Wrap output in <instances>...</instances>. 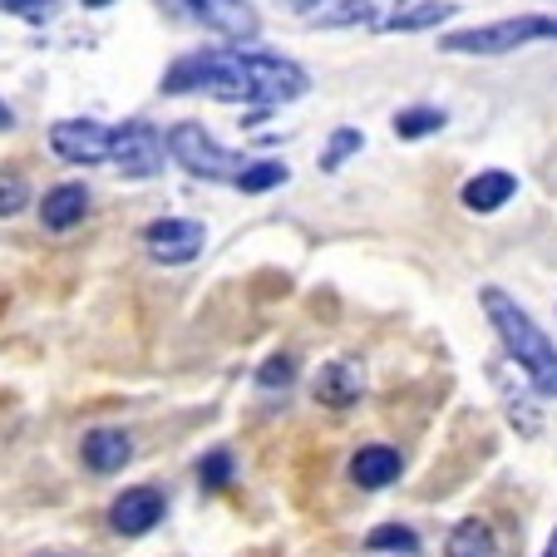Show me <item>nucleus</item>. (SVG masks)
Masks as SVG:
<instances>
[{
	"instance_id": "nucleus-26",
	"label": "nucleus",
	"mask_w": 557,
	"mask_h": 557,
	"mask_svg": "<svg viewBox=\"0 0 557 557\" xmlns=\"http://www.w3.org/2000/svg\"><path fill=\"white\" fill-rule=\"evenodd\" d=\"M54 0H0V11L5 15H40V11H50Z\"/></svg>"
},
{
	"instance_id": "nucleus-12",
	"label": "nucleus",
	"mask_w": 557,
	"mask_h": 557,
	"mask_svg": "<svg viewBox=\"0 0 557 557\" xmlns=\"http://www.w3.org/2000/svg\"><path fill=\"white\" fill-rule=\"evenodd\" d=\"M405 473V459L400 449H389V444H366V449H356V459H350V479H356V488H389L395 479Z\"/></svg>"
},
{
	"instance_id": "nucleus-21",
	"label": "nucleus",
	"mask_w": 557,
	"mask_h": 557,
	"mask_svg": "<svg viewBox=\"0 0 557 557\" xmlns=\"http://www.w3.org/2000/svg\"><path fill=\"white\" fill-rule=\"evenodd\" d=\"M494 380H498V389H504L508 420H513L518 430H523L528 440H533V434H537V424H543V420H537V410H533V400H528V395H518V389H513V380H508L504 370H494Z\"/></svg>"
},
{
	"instance_id": "nucleus-20",
	"label": "nucleus",
	"mask_w": 557,
	"mask_h": 557,
	"mask_svg": "<svg viewBox=\"0 0 557 557\" xmlns=\"http://www.w3.org/2000/svg\"><path fill=\"white\" fill-rule=\"evenodd\" d=\"M449 124V114H444V109H434V104H414V109H400V114H395V134L400 138H430V134H440V128Z\"/></svg>"
},
{
	"instance_id": "nucleus-1",
	"label": "nucleus",
	"mask_w": 557,
	"mask_h": 557,
	"mask_svg": "<svg viewBox=\"0 0 557 557\" xmlns=\"http://www.w3.org/2000/svg\"><path fill=\"white\" fill-rule=\"evenodd\" d=\"M311 89L306 70L286 54L243 50V45H218V50H193L173 60L163 74V95H208L222 104H252L257 114L282 109Z\"/></svg>"
},
{
	"instance_id": "nucleus-10",
	"label": "nucleus",
	"mask_w": 557,
	"mask_h": 557,
	"mask_svg": "<svg viewBox=\"0 0 557 557\" xmlns=\"http://www.w3.org/2000/svg\"><path fill=\"white\" fill-rule=\"evenodd\" d=\"M454 0H395L385 15H380L375 30L385 35H414V30H440L444 21H454Z\"/></svg>"
},
{
	"instance_id": "nucleus-7",
	"label": "nucleus",
	"mask_w": 557,
	"mask_h": 557,
	"mask_svg": "<svg viewBox=\"0 0 557 557\" xmlns=\"http://www.w3.org/2000/svg\"><path fill=\"white\" fill-rule=\"evenodd\" d=\"M144 247H148V257L163 267H188L193 257H202V247H208V227L193 218H158L144 227Z\"/></svg>"
},
{
	"instance_id": "nucleus-5",
	"label": "nucleus",
	"mask_w": 557,
	"mask_h": 557,
	"mask_svg": "<svg viewBox=\"0 0 557 557\" xmlns=\"http://www.w3.org/2000/svg\"><path fill=\"white\" fill-rule=\"evenodd\" d=\"M163 158H169V138L158 134L153 124L128 119V124L114 128V153H109V163H114L124 178H153V173H163Z\"/></svg>"
},
{
	"instance_id": "nucleus-19",
	"label": "nucleus",
	"mask_w": 557,
	"mask_h": 557,
	"mask_svg": "<svg viewBox=\"0 0 557 557\" xmlns=\"http://www.w3.org/2000/svg\"><path fill=\"white\" fill-rule=\"evenodd\" d=\"M286 178H292V173H286V163H276V158H252V163L243 169V178L232 183V188L247 193V198H262V193L282 188Z\"/></svg>"
},
{
	"instance_id": "nucleus-6",
	"label": "nucleus",
	"mask_w": 557,
	"mask_h": 557,
	"mask_svg": "<svg viewBox=\"0 0 557 557\" xmlns=\"http://www.w3.org/2000/svg\"><path fill=\"white\" fill-rule=\"evenodd\" d=\"M50 148L60 163L95 169V163H109V153H114V128L99 124V119H60L50 128Z\"/></svg>"
},
{
	"instance_id": "nucleus-28",
	"label": "nucleus",
	"mask_w": 557,
	"mask_h": 557,
	"mask_svg": "<svg viewBox=\"0 0 557 557\" xmlns=\"http://www.w3.org/2000/svg\"><path fill=\"white\" fill-rule=\"evenodd\" d=\"M11 124H15V114L5 109V99H0V128H11Z\"/></svg>"
},
{
	"instance_id": "nucleus-17",
	"label": "nucleus",
	"mask_w": 557,
	"mask_h": 557,
	"mask_svg": "<svg viewBox=\"0 0 557 557\" xmlns=\"http://www.w3.org/2000/svg\"><path fill=\"white\" fill-rule=\"evenodd\" d=\"M444 557H498V537L484 518H463L444 537Z\"/></svg>"
},
{
	"instance_id": "nucleus-8",
	"label": "nucleus",
	"mask_w": 557,
	"mask_h": 557,
	"mask_svg": "<svg viewBox=\"0 0 557 557\" xmlns=\"http://www.w3.org/2000/svg\"><path fill=\"white\" fill-rule=\"evenodd\" d=\"M178 5L208 30H218L222 40H257L262 35V15L252 0H178Z\"/></svg>"
},
{
	"instance_id": "nucleus-27",
	"label": "nucleus",
	"mask_w": 557,
	"mask_h": 557,
	"mask_svg": "<svg viewBox=\"0 0 557 557\" xmlns=\"http://www.w3.org/2000/svg\"><path fill=\"white\" fill-rule=\"evenodd\" d=\"M292 5H301V11L311 15V11H321V5H326V0H292Z\"/></svg>"
},
{
	"instance_id": "nucleus-2",
	"label": "nucleus",
	"mask_w": 557,
	"mask_h": 557,
	"mask_svg": "<svg viewBox=\"0 0 557 557\" xmlns=\"http://www.w3.org/2000/svg\"><path fill=\"white\" fill-rule=\"evenodd\" d=\"M479 306H484L488 326H494L498 341H504L508 360L528 375V385H533L537 395H557V346L547 341V331L537 326L513 296L498 292V286H484V292H479Z\"/></svg>"
},
{
	"instance_id": "nucleus-4",
	"label": "nucleus",
	"mask_w": 557,
	"mask_h": 557,
	"mask_svg": "<svg viewBox=\"0 0 557 557\" xmlns=\"http://www.w3.org/2000/svg\"><path fill=\"white\" fill-rule=\"evenodd\" d=\"M169 158L202 183H237L243 169L252 163V158L237 153V148H222L218 138H212L202 124H193V119H183V124L169 128Z\"/></svg>"
},
{
	"instance_id": "nucleus-24",
	"label": "nucleus",
	"mask_w": 557,
	"mask_h": 557,
	"mask_svg": "<svg viewBox=\"0 0 557 557\" xmlns=\"http://www.w3.org/2000/svg\"><path fill=\"white\" fill-rule=\"evenodd\" d=\"M292 380H296V360L282 356V350H276V356H267L262 370H257V385H262V389H286Z\"/></svg>"
},
{
	"instance_id": "nucleus-13",
	"label": "nucleus",
	"mask_w": 557,
	"mask_h": 557,
	"mask_svg": "<svg viewBox=\"0 0 557 557\" xmlns=\"http://www.w3.org/2000/svg\"><path fill=\"white\" fill-rule=\"evenodd\" d=\"M315 405H326V410H350V405L360 400V389H366V380H360V370L350 366V360H331V366L315 370Z\"/></svg>"
},
{
	"instance_id": "nucleus-22",
	"label": "nucleus",
	"mask_w": 557,
	"mask_h": 557,
	"mask_svg": "<svg viewBox=\"0 0 557 557\" xmlns=\"http://www.w3.org/2000/svg\"><path fill=\"white\" fill-rule=\"evenodd\" d=\"M360 148H366V134H360V128H336L331 144H326V153H321V173H336L346 158L360 153Z\"/></svg>"
},
{
	"instance_id": "nucleus-29",
	"label": "nucleus",
	"mask_w": 557,
	"mask_h": 557,
	"mask_svg": "<svg viewBox=\"0 0 557 557\" xmlns=\"http://www.w3.org/2000/svg\"><path fill=\"white\" fill-rule=\"evenodd\" d=\"M543 557H557V533H553V543H547V553Z\"/></svg>"
},
{
	"instance_id": "nucleus-11",
	"label": "nucleus",
	"mask_w": 557,
	"mask_h": 557,
	"mask_svg": "<svg viewBox=\"0 0 557 557\" xmlns=\"http://www.w3.org/2000/svg\"><path fill=\"white\" fill-rule=\"evenodd\" d=\"M79 459H85L89 473H119L128 459H134V440H128L124 430H114V424H99V430L85 434Z\"/></svg>"
},
{
	"instance_id": "nucleus-14",
	"label": "nucleus",
	"mask_w": 557,
	"mask_h": 557,
	"mask_svg": "<svg viewBox=\"0 0 557 557\" xmlns=\"http://www.w3.org/2000/svg\"><path fill=\"white\" fill-rule=\"evenodd\" d=\"M85 212H89V188L85 183H60V188H50L45 193V202H40V227L70 232V227L85 222Z\"/></svg>"
},
{
	"instance_id": "nucleus-3",
	"label": "nucleus",
	"mask_w": 557,
	"mask_h": 557,
	"mask_svg": "<svg viewBox=\"0 0 557 557\" xmlns=\"http://www.w3.org/2000/svg\"><path fill=\"white\" fill-rule=\"evenodd\" d=\"M557 40V15H508V21H488L473 30L440 35L444 54H513L523 45Z\"/></svg>"
},
{
	"instance_id": "nucleus-30",
	"label": "nucleus",
	"mask_w": 557,
	"mask_h": 557,
	"mask_svg": "<svg viewBox=\"0 0 557 557\" xmlns=\"http://www.w3.org/2000/svg\"><path fill=\"white\" fill-rule=\"evenodd\" d=\"M85 5H95V11H99V5H114V0H85Z\"/></svg>"
},
{
	"instance_id": "nucleus-16",
	"label": "nucleus",
	"mask_w": 557,
	"mask_h": 557,
	"mask_svg": "<svg viewBox=\"0 0 557 557\" xmlns=\"http://www.w3.org/2000/svg\"><path fill=\"white\" fill-rule=\"evenodd\" d=\"M380 15L385 11H380L375 0H326L321 11H311V25L315 30H360V25L375 30Z\"/></svg>"
},
{
	"instance_id": "nucleus-9",
	"label": "nucleus",
	"mask_w": 557,
	"mask_h": 557,
	"mask_svg": "<svg viewBox=\"0 0 557 557\" xmlns=\"http://www.w3.org/2000/svg\"><path fill=\"white\" fill-rule=\"evenodd\" d=\"M163 508H169V498L158 494L153 484L124 488V494L109 504V528H114L119 537H144V533H153V528L163 523Z\"/></svg>"
},
{
	"instance_id": "nucleus-23",
	"label": "nucleus",
	"mask_w": 557,
	"mask_h": 557,
	"mask_svg": "<svg viewBox=\"0 0 557 557\" xmlns=\"http://www.w3.org/2000/svg\"><path fill=\"white\" fill-rule=\"evenodd\" d=\"M232 473H237V463H232V454H227V449H212V454H202V459H198V484L208 488V494L227 488V484H232Z\"/></svg>"
},
{
	"instance_id": "nucleus-18",
	"label": "nucleus",
	"mask_w": 557,
	"mask_h": 557,
	"mask_svg": "<svg viewBox=\"0 0 557 557\" xmlns=\"http://www.w3.org/2000/svg\"><path fill=\"white\" fill-rule=\"evenodd\" d=\"M366 557H420V533L405 523H380L366 533Z\"/></svg>"
},
{
	"instance_id": "nucleus-25",
	"label": "nucleus",
	"mask_w": 557,
	"mask_h": 557,
	"mask_svg": "<svg viewBox=\"0 0 557 557\" xmlns=\"http://www.w3.org/2000/svg\"><path fill=\"white\" fill-rule=\"evenodd\" d=\"M25 202H30V188H25V178L5 173V178H0V218H15Z\"/></svg>"
},
{
	"instance_id": "nucleus-15",
	"label": "nucleus",
	"mask_w": 557,
	"mask_h": 557,
	"mask_svg": "<svg viewBox=\"0 0 557 557\" xmlns=\"http://www.w3.org/2000/svg\"><path fill=\"white\" fill-rule=\"evenodd\" d=\"M513 193H518L513 173L484 169V173H473V178L463 183L459 198H463V208H469V212H498V208H508V202H513Z\"/></svg>"
}]
</instances>
